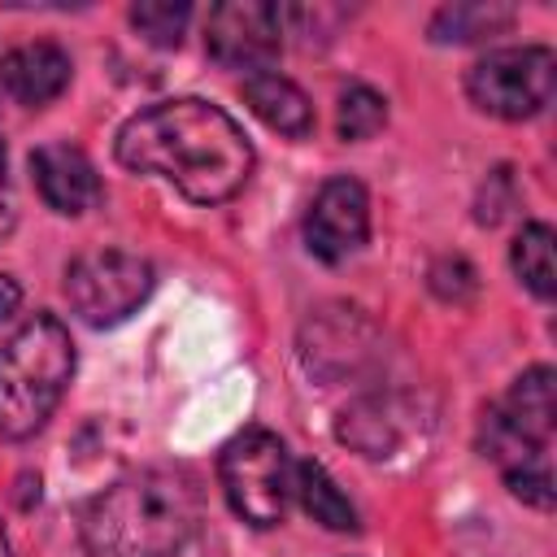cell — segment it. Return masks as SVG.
I'll return each mask as SVG.
<instances>
[{
    "label": "cell",
    "instance_id": "cell-4",
    "mask_svg": "<svg viewBox=\"0 0 557 557\" xmlns=\"http://www.w3.org/2000/svg\"><path fill=\"white\" fill-rule=\"evenodd\" d=\"M74 379L70 326L52 313L26 318L0 344V440L35 435Z\"/></svg>",
    "mask_w": 557,
    "mask_h": 557
},
{
    "label": "cell",
    "instance_id": "cell-22",
    "mask_svg": "<svg viewBox=\"0 0 557 557\" xmlns=\"http://www.w3.org/2000/svg\"><path fill=\"white\" fill-rule=\"evenodd\" d=\"M17 305H22V287H17V278H13V274H0V322L13 318Z\"/></svg>",
    "mask_w": 557,
    "mask_h": 557
},
{
    "label": "cell",
    "instance_id": "cell-9",
    "mask_svg": "<svg viewBox=\"0 0 557 557\" xmlns=\"http://www.w3.org/2000/svg\"><path fill=\"white\" fill-rule=\"evenodd\" d=\"M370 239V196L357 178H326L305 213V244L318 261L335 265Z\"/></svg>",
    "mask_w": 557,
    "mask_h": 557
},
{
    "label": "cell",
    "instance_id": "cell-6",
    "mask_svg": "<svg viewBox=\"0 0 557 557\" xmlns=\"http://www.w3.org/2000/svg\"><path fill=\"white\" fill-rule=\"evenodd\" d=\"M553 78H557V57L544 44H522V48H496L483 61L470 65L466 74V96L474 109L522 122L544 113L553 100Z\"/></svg>",
    "mask_w": 557,
    "mask_h": 557
},
{
    "label": "cell",
    "instance_id": "cell-8",
    "mask_svg": "<svg viewBox=\"0 0 557 557\" xmlns=\"http://www.w3.org/2000/svg\"><path fill=\"white\" fill-rule=\"evenodd\" d=\"M205 48L226 70H270L283 48V13L265 0H222L209 9Z\"/></svg>",
    "mask_w": 557,
    "mask_h": 557
},
{
    "label": "cell",
    "instance_id": "cell-11",
    "mask_svg": "<svg viewBox=\"0 0 557 557\" xmlns=\"http://www.w3.org/2000/svg\"><path fill=\"white\" fill-rule=\"evenodd\" d=\"M30 170H35V187L44 196L48 209L57 213H87L100 205L104 187H100V174L91 165V157L74 144H44L30 152Z\"/></svg>",
    "mask_w": 557,
    "mask_h": 557
},
{
    "label": "cell",
    "instance_id": "cell-21",
    "mask_svg": "<svg viewBox=\"0 0 557 557\" xmlns=\"http://www.w3.org/2000/svg\"><path fill=\"white\" fill-rule=\"evenodd\" d=\"M17 222V200H13V183H9V157H4V135H0V239L13 231Z\"/></svg>",
    "mask_w": 557,
    "mask_h": 557
},
{
    "label": "cell",
    "instance_id": "cell-12",
    "mask_svg": "<svg viewBox=\"0 0 557 557\" xmlns=\"http://www.w3.org/2000/svg\"><path fill=\"white\" fill-rule=\"evenodd\" d=\"M70 70L74 65H70V52L61 44L35 39V44L13 48L0 61V87L26 109H44L70 87Z\"/></svg>",
    "mask_w": 557,
    "mask_h": 557
},
{
    "label": "cell",
    "instance_id": "cell-5",
    "mask_svg": "<svg viewBox=\"0 0 557 557\" xmlns=\"http://www.w3.org/2000/svg\"><path fill=\"white\" fill-rule=\"evenodd\" d=\"M292 470L296 461L287 457V444L265 431L248 426L226 440L218 457V479L226 492V505L248 522V527H278L292 500Z\"/></svg>",
    "mask_w": 557,
    "mask_h": 557
},
{
    "label": "cell",
    "instance_id": "cell-13",
    "mask_svg": "<svg viewBox=\"0 0 557 557\" xmlns=\"http://www.w3.org/2000/svg\"><path fill=\"white\" fill-rule=\"evenodd\" d=\"M409 409L400 396H361L339 413V440L352 444L361 457H387L409 435Z\"/></svg>",
    "mask_w": 557,
    "mask_h": 557
},
{
    "label": "cell",
    "instance_id": "cell-14",
    "mask_svg": "<svg viewBox=\"0 0 557 557\" xmlns=\"http://www.w3.org/2000/svg\"><path fill=\"white\" fill-rule=\"evenodd\" d=\"M244 104L278 135L287 139H305L313 131V104L309 96L278 70H257L244 74Z\"/></svg>",
    "mask_w": 557,
    "mask_h": 557
},
{
    "label": "cell",
    "instance_id": "cell-15",
    "mask_svg": "<svg viewBox=\"0 0 557 557\" xmlns=\"http://www.w3.org/2000/svg\"><path fill=\"white\" fill-rule=\"evenodd\" d=\"M292 496L300 500V509L318 527H326V531H357V509L339 492V483L326 474L322 461H296V470H292Z\"/></svg>",
    "mask_w": 557,
    "mask_h": 557
},
{
    "label": "cell",
    "instance_id": "cell-23",
    "mask_svg": "<svg viewBox=\"0 0 557 557\" xmlns=\"http://www.w3.org/2000/svg\"><path fill=\"white\" fill-rule=\"evenodd\" d=\"M0 557H13V553H9V535H4V522H0Z\"/></svg>",
    "mask_w": 557,
    "mask_h": 557
},
{
    "label": "cell",
    "instance_id": "cell-20",
    "mask_svg": "<svg viewBox=\"0 0 557 557\" xmlns=\"http://www.w3.org/2000/svg\"><path fill=\"white\" fill-rule=\"evenodd\" d=\"M474 287H479V278H474V265H470L466 257H440V261L431 265V292H435L440 300L461 305V300L474 296Z\"/></svg>",
    "mask_w": 557,
    "mask_h": 557
},
{
    "label": "cell",
    "instance_id": "cell-10",
    "mask_svg": "<svg viewBox=\"0 0 557 557\" xmlns=\"http://www.w3.org/2000/svg\"><path fill=\"white\" fill-rule=\"evenodd\" d=\"M370 352H374V326L352 305L322 309L318 318L305 322L300 357H305V370L318 379H344V374L361 370L370 361Z\"/></svg>",
    "mask_w": 557,
    "mask_h": 557
},
{
    "label": "cell",
    "instance_id": "cell-16",
    "mask_svg": "<svg viewBox=\"0 0 557 557\" xmlns=\"http://www.w3.org/2000/svg\"><path fill=\"white\" fill-rule=\"evenodd\" d=\"M513 26V9L509 4H444L431 17V39L435 44H474V39H492L500 30Z\"/></svg>",
    "mask_w": 557,
    "mask_h": 557
},
{
    "label": "cell",
    "instance_id": "cell-17",
    "mask_svg": "<svg viewBox=\"0 0 557 557\" xmlns=\"http://www.w3.org/2000/svg\"><path fill=\"white\" fill-rule=\"evenodd\" d=\"M509 261H513V274L522 278V287H531L540 300L553 296L557 283H553V226L548 222H527L513 239Z\"/></svg>",
    "mask_w": 557,
    "mask_h": 557
},
{
    "label": "cell",
    "instance_id": "cell-3",
    "mask_svg": "<svg viewBox=\"0 0 557 557\" xmlns=\"http://www.w3.org/2000/svg\"><path fill=\"white\" fill-rule=\"evenodd\" d=\"M553 426L557 392L548 366H531L527 374H518L479 422L483 457L500 470L505 487L535 509L553 505Z\"/></svg>",
    "mask_w": 557,
    "mask_h": 557
},
{
    "label": "cell",
    "instance_id": "cell-19",
    "mask_svg": "<svg viewBox=\"0 0 557 557\" xmlns=\"http://www.w3.org/2000/svg\"><path fill=\"white\" fill-rule=\"evenodd\" d=\"M187 22H191V4L187 0H139L131 9V26L157 48H178Z\"/></svg>",
    "mask_w": 557,
    "mask_h": 557
},
{
    "label": "cell",
    "instance_id": "cell-7",
    "mask_svg": "<svg viewBox=\"0 0 557 557\" xmlns=\"http://www.w3.org/2000/svg\"><path fill=\"white\" fill-rule=\"evenodd\" d=\"M152 265L126 248H96L65 265V300L87 326H117L152 296Z\"/></svg>",
    "mask_w": 557,
    "mask_h": 557
},
{
    "label": "cell",
    "instance_id": "cell-2",
    "mask_svg": "<svg viewBox=\"0 0 557 557\" xmlns=\"http://www.w3.org/2000/svg\"><path fill=\"white\" fill-rule=\"evenodd\" d=\"M205 518L200 479L183 466H144L83 505L78 540L91 557H174Z\"/></svg>",
    "mask_w": 557,
    "mask_h": 557
},
{
    "label": "cell",
    "instance_id": "cell-18",
    "mask_svg": "<svg viewBox=\"0 0 557 557\" xmlns=\"http://www.w3.org/2000/svg\"><path fill=\"white\" fill-rule=\"evenodd\" d=\"M383 122H387V100L374 91V87H366V83H348L344 91H339V113H335V126H339V135L344 139H370V135H379L383 131Z\"/></svg>",
    "mask_w": 557,
    "mask_h": 557
},
{
    "label": "cell",
    "instance_id": "cell-1",
    "mask_svg": "<svg viewBox=\"0 0 557 557\" xmlns=\"http://www.w3.org/2000/svg\"><path fill=\"white\" fill-rule=\"evenodd\" d=\"M117 161L139 174L165 178L191 205L231 200L257 165V152L239 122L209 100L183 96L135 113L117 131Z\"/></svg>",
    "mask_w": 557,
    "mask_h": 557
}]
</instances>
